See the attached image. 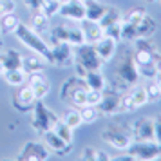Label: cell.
<instances>
[{
    "instance_id": "8",
    "label": "cell",
    "mask_w": 161,
    "mask_h": 161,
    "mask_svg": "<svg viewBox=\"0 0 161 161\" xmlns=\"http://www.w3.org/2000/svg\"><path fill=\"white\" fill-rule=\"evenodd\" d=\"M27 85H31V89L35 91L36 100H44L45 96L49 94V91H51V83L47 80V76L44 74V71L27 74Z\"/></svg>"
},
{
    "instance_id": "31",
    "label": "cell",
    "mask_w": 161,
    "mask_h": 161,
    "mask_svg": "<svg viewBox=\"0 0 161 161\" xmlns=\"http://www.w3.org/2000/svg\"><path fill=\"white\" fill-rule=\"evenodd\" d=\"M16 9V2L15 0H0V18L6 15H11L15 13Z\"/></svg>"
},
{
    "instance_id": "15",
    "label": "cell",
    "mask_w": 161,
    "mask_h": 161,
    "mask_svg": "<svg viewBox=\"0 0 161 161\" xmlns=\"http://www.w3.org/2000/svg\"><path fill=\"white\" fill-rule=\"evenodd\" d=\"M44 64H47L40 54L36 53H31L27 56H22V69L25 74H33V73H38L44 69Z\"/></svg>"
},
{
    "instance_id": "21",
    "label": "cell",
    "mask_w": 161,
    "mask_h": 161,
    "mask_svg": "<svg viewBox=\"0 0 161 161\" xmlns=\"http://www.w3.org/2000/svg\"><path fill=\"white\" fill-rule=\"evenodd\" d=\"M49 16H45L42 11H33L31 16V27L36 31V33H47L49 31Z\"/></svg>"
},
{
    "instance_id": "36",
    "label": "cell",
    "mask_w": 161,
    "mask_h": 161,
    "mask_svg": "<svg viewBox=\"0 0 161 161\" xmlns=\"http://www.w3.org/2000/svg\"><path fill=\"white\" fill-rule=\"evenodd\" d=\"M4 73H6V67H4V64H2V62H0V76H2Z\"/></svg>"
},
{
    "instance_id": "11",
    "label": "cell",
    "mask_w": 161,
    "mask_h": 161,
    "mask_svg": "<svg viewBox=\"0 0 161 161\" xmlns=\"http://www.w3.org/2000/svg\"><path fill=\"white\" fill-rule=\"evenodd\" d=\"M80 29H81V33H83L85 44H89V45H94L96 42L103 36V27L100 25V22H92V20L83 18L80 22Z\"/></svg>"
},
{
    "instance_id": "13",
    "label": "cell",
    "mask_w": 161,
    "mask_h": 161,
    "mask_svg": "<svg viewBox=\"0 0 161 161\" xmlns=\"http://www.w3.org/2000/svg\"><path fill=\"white\" fill-rule=\"evenodd\" d=\"M42 141H44V145L49 150H53V152H65V150H69V147H71V143L64 141L53 129L42 132Z\"/></svg>"
},
{
    "instance_id": "35",
    "label": "cell",
    "mask_w": 161,
    "mask_h": 161,
    "mask_svg": "<svg viewBox=\"0 0 161 161\" xmlns=\"http://www.w3.org/2000/svg\"><path fill=\"white\" fill-rule=\"evenodd\" d=\"M154 83L158 85V89L161 91V73H158L156 76H154Z\"/></svg>"
},
{
    "instance_id": "30",
    "label": "cell",
    "mask_w": 161,
    "mask_h": 161,
    "mask_svg": "<svg viewBox=\"0 0 161 161\" xmlns=\"http://www.w3.org/2000/svg\"><path fill=\"white\" fill-rule=\"evenodd\" d=\"M102 100H103V91H100V89H87V105L98 107Z\"/></svg>"
},
{
    "instance_id": "24",
    "label": "cell",
    "mask_w": 161,
    "mask_h": 161,
    "mask_svg": "<svg viewBox=\"0 0 161 161\" xmlns=\"http://www.w3.org/2000/svg\"><path fill=\"white\" fill-rule=\"evenodd\" d=\"M69 103L76 107V109H81L83 105H87V87H76L71 94V100Z\"/></svg>"
},
{
    "instance_id": "22",
    "label": "cell",
    "mask_w": 161,
    "mask_h": 161,
    "mask_svg": "<svg viewBox=\"0 0 161 161\" xmlns=\"http://www.w3.org/2000/svg\"><path fill=\"white\" fill-rule=\"evenodd\" d=\"M129 98H130V102L134 103L136 109H138V107H143L145 103H148L147 87H143V85H134V87L130 89V92H129Z\"/></svg>"
},
{
    "instance_id": "27",
    "label": "cell",
    "mask_w": 161,
    "mask_h": 161,
    "mask_svg": "<svg viewBox=\"0 0 161 161\" xmlns=\"http://www.w3.org/2000/svg\"><path fill=\"white\" fill-rule=\"evenodd\" d=\"M60 6H62V4H60L58 0H42L38 11H42L45 16L53 18L54 15H58V13H60Z\"/></svg>"
},
{
    "instance_id": "7",
    "label": "cell",
    "mask_w": 161,
    "mask_h": 161,
    "mask_svg": "<svg viewBox=\"0 0 161 161\" xmlns=\"http://www.w3.org/2000/svg\"><path fill=\"white\" fill-rule=\"evenodd\" d=\"M161 154V145L156 141H138L132 148V159H156Z\"/></svg>"
},
{
    "instance_id": "17",
    "label": "cell",
    "mask_w": 161,
    "mask_h": 161,
    "mask_svg": "<svg viewBox=\"0 0 161 161\" xmlns=\"http://www.w3.org/2000/svg\"><path fill=\"white\" fill-rule=\"evenodd\" d=\"M2 78L11 87H20V85H24L27 81V74L24 73L22 67H18V69H6V73L2 74Z\"/></svg>"
},
{
    "instance_id": "25",
    "label": "cell",
    "mask_w": 161,
    "mask_h": 161,
    "mask_svg": "<svg viewBox=\"0 0 161 161\" xmlns=\"http://www.w3.org/2000/svg\"><path fill=\"white\" fill-rule=\"evenodd\" d=\"M51 129L56 132L60 138L64 139V141H67V143H71V141H73V129H71L67 123H64L62 119H56Z\"/></svg>"
},
{
    "instance_id": "33",
    "label": "cell",
    "mask_w": 161,
    "mask_h": 161,
    "mask_svg": "<svg viewBox=\"0 0 161 161\" xmlns=\"http://www.w3.org/2000/svg\"><path fill=\"white\" fill-rule=\"evenodd\" d=\"M94 158H96V148H92V147H87L81 154V159H94Z\"/></svg>"
},
{
    "instance_id": "5",
    "label": "cell",
    "mask_w": 161,
    "mask_h": 161,
    "mask_svg": "<svg viewBox=\"0 0 161 161\" xmlns=\"http://www.w3.org/2000/svg\"><path fill=\"white\" fill-rule=\"evenodd\" d=\"M49 158V148L44 143L38 141H29L25 143L24 148L18 154V159H31V161H44Z\"/></svg>"
},
{
    "instance_id": "4",
    "label": "cell",
    "mask_w": 161,
    "mask_h": 161,
    "mask_svg": "<svg viewBox=\"0 0 161 161\" xmlns=\"http://www.w3.org/2000/svg\"><path fill=\"white\" fill-rule=\"evenodd\" d=\"M102 139L103 141H107L110 147H114L118 150H129L132 145V138L129 134H125V132L118 130L114 127H110L107 129L105 132H102Z\"/></svg>"
},
{
    "instance_id": "39",
    "label": "cell",
    "mask_w": 161,
    "mask_h": 161,
    "mask_svg": "<svg viewBox=\"0 0 161 161\" xmlns=\"http://www.w3.org/2000/svg\"><path fill=\"white\" fill-rule=\"evenodd\" d=\"M159 2H161V0H159Z\"/></svg>"
},
{
    "instance_id": "16",
    "label": "cell",
    "mask_w": 161,
    "mask_h": 161,
    "mask_svg": "<svg viewBox=\"0 0 161 161\" xmlns=\"http://www.w3.org/2000/svg\"><path fill=\"white\" fill-rule=\"evenodd\" d=\"M0 62L6 69H18L22 67V54L15 49H4L0 51Z\"/></svg>"
},
{
    "instance_id": "34",
    "label": "cell",
    "mask_w": 161,
    "mask_h": 161,
    "mask_svg": "<svg viewBox=\"0 0 161 161\" xmlns=\"http://www.w3.org/2000/svg\"><path fill=\"white\" fill-rule=\"evenodd\" d=\"M40 2H42V0H24L25 8H29L31 11H38V9H40Z\"/></svg>"
},
{
    "instance_id": "10",
    "label": "cell",
    "mask_w": 161,
    "mask_h": 161,
    "mask_svg": "<svg viewBox=\"0 0 161 161\" xmlns=\"http://www.w3.org/2000/svg\"><path fill=\"white\" fill-rule=\"evenodd\" d=\"M94 51L96 54L100 56V60L102 62H110L112 60V56L116 54V47H118V42L114 40V38L107 36V35H103L98 42H96L94 45Z\"/></svg>"
},
{
    "instance_id": "37",
    "label": "cell",
    "mask_w": 161,
    "mask_h": 161,
    "mask_svg": "<svg viewBox=\"0 0 161 161\" xmlns=\"http://www.w3.org/2000/svg\"><path fill=\"white\" fill-rule=\"evenodd\" d=\"M60 4H65V2H71V0H58Z\"/></svg>"
},
{
    "instance_id": "9",
    "label": "cell",
    "mask_w": 161,
    "mask_h": 161,
    "mask_svg": "<svg viewBox=\"0 0 161 161\" xmlns=\"http://www.w3.org/2000/svg\"><path fill=\"white\" fill-rule=\"evenodd\" d=\"M51 51H53V64L69 65V64L74 62L73 45H69L67 42H54V44H51Z\"/></svg>"
},
{
    "instance_id": "28",
    "label": "cell",
    "mask_w": 161,
    "mask_h": 161,
    "mask_svg": "<svg viewBox=\"0 0 161 161\" xmlns=\"http://www.w3.org/2000/svg\"><path fill=\"white\" fill-rule=\"evenodd\" d=\"M80 114L83 123H94L100 118V110H98V107H92V105H83L80 109Z\"/></svg>"
},
{
    "instance_id": "14",
    "label": "cell",
    "mask_w": 161,
    "mask_h": 161,
    "mask_svg": "<svg viewBox=\"0 0 161 161\" xmlns=\"http://www.w3.org/2000/svg\"><path fill=\"white\" fill-rule=\"evenodd\" d=\"M134 136L138 138V141H154V121L139 119L134 125Z\"/></svg>"
},
{
    "instance_id": "38",
    "label": "cell",
    "mask_w": 161,
    "mask_h": 161,
    "mask_svg": "<svg viewBox=\"0 0 161 161\" xmlns=\"http://www.w3.org/2000/svg\"><path fill=\"white\" fill-rule=\"evenodd\" d=\"M83 2H87V0H83Z\"/></svg>"
},
{
    "instance_id": "23",
    "label": "cell",
    "mask_w": 161,
    "mask_h": 161,
    "mask_svg": "<svg viewBox=\"0 0 161 161\" xmlns=\"http://www.w3.org/2000/svg\"><path fill=\"white\" fill-rule=\"evenodd\" d=\"M147 16V11L141 8H136V9H130L127 15L121 18V22L123 24H129V25H134V27H138L139 24L143 22V18Z\"/></svg>"
},
{
    "instance_id": "6",
    "label": "cell",
    "mask_w": 161,
    "mask_h": 161,
    "mask_svg": "<svg viewBox=\"0 0 161 161\" xmlns=\"http://www.w3.org/2000/svg\"><path fill=\"white\" fill-rule=\"evenodd\" d=\"M64 18L71 22H81L85 18V2L83 0H71L60 6V13Z\"/></svg>"
},
{
    "instance_id": "19",
    "label": "cell",
    "mask_w": 161,
    "mask_h": 161,
    "mask_svg": "<svg viewBox=\"0 0 161 161\" xmlns=\"http://www.w3.org/2000/svg\"><path fill=\"white\" fill-rule=\"evenodd\" d=\"M98 110H100V114L112 116V114L119 112V100L114 98V96H105L103 94V100L100 102V105H98Z\"/></svg>"
},
{
    "instance_id": "26",
    "label": "cell",
    "mask_w": 161,
    "mask_h": 161,
    "mask_svg": "<svg viewBox=\"0 0 161 161\" xmlns=\"http://www.w3.org/2000/svg\"><path fill=\"white\" fill-rule=\"evenodd\" d=\"M62 121H64V123H67L69 127H71V129H73V130H74V129H78V127L83 123V121H81L80 109H69L65 114H64Z\"/></svg>"
},
{
    "instance_id": "12",
    "label": "cell",
    "mask_w": 161,
    "mask_h": 161,
    "mask_svg": "<svg viewBox=\"0 0 161 161\" xmlns=\"http://www.w3.org/2000/svg\"><path fill=\"white\" fill-rule=\"evenodd\" d=\"M36 103V96H35V91L31 89V85H20V91H18V96H16V100L13 102L18 110H29L33 109V105Z\"/></svg>"
},
{
    "instance_id": "2",
    "label": "cell",
    "mask_w": 161,
    "mask_h": 161,
    "mask_svg": "<svg viewBox=\"0 0 161 161\" xmlns=\"http://www.w3.org/2000/svg\"><path fill=\"white\" fill-rule=\"evenodd\" d=\"M74 64H76V69H78V76L83 78V74L87 71H100L103 62L96 54L92 45L83 44L78 47V53L74 54Z\"/></svg>"
},
{
    "instance_id": "20",
    "label": "cell",
    "mask_w": 161,
    "mask_h": 161,
    "mask_svg": "<svg viewBox=\"0 0 161 161\" xmlns=\"http://www.w3.org/2000/svg\"><path fill=\"white\" fill-rule=\"evenodd\" d=\"M81 80L87 83V89H100V91L105 89V78L100 71H87Z\"/></svg>"
},
{
    "instance_id": "29",
    "label": "cell",
    "mask_w": 161,
    "mask_h": 161,
    "mask_svg": "<svg viewBox=\"0 0 161 161\" xmlns=\"http://www.w3.org/2000/svg\"><path fill=\"white\" fill-rule=\"evenodd\" d=\"M20 24V20H18V16L15 15V13H11V15H6L0 18V27H2V31L4 33H13V31L16 29V25Z\"/></svg>"
},
{
    "instance_id": "1",
    "label": "cell",
    "mask_w": 161,
    "mask_h": 161,
    "mask_svg": "<svg viewBox=\"0 0 161 161\" xmlns=\"http://www.w3.org/2000/svg\"><path fill=\"white\" fill-rule=\"evenodd\" d=\"M13 35L18 42H22V45H25L31 53H36L40 54L42 58L47 62V64H53V51H51V45L49 42H45L44 36L36 33V31L29 27V25H25V24H18L16 25V29L13 31Z\"/></svg>"
},
{
    "instance_id": "18",
    "label": "cell",
    "mask_w": 161,
    "mask_h": 161,
    "mask_svg": "<svg viewBox=\"0 0 161 161\" xmlns=\"http://www.w3.org/2000/svg\"><path fill=\"white\" fill-rule=\"evenodd\" d=\"M107 8L102 6L98 0H87L85 2V18L87 20H92V22H100L102 16L105 15Z\"/></svg>"
},
{
    "instance_id": "3",
    "label": "cell",
    "mask_w": 161,
    "mask_h": 161,
    "mask_svg": "<svg viewBox=\"0 0 161 161\" xmlns=\"http://www.w3.org/2000/svg\"><path fill=\"white\" fill-rule=\"evenodd\" d=\"M33 107H35V109H33V114H31V125H33L40 134L44 130H49L58 118L54 116V112H53L51 109H47L44 103H42V100H36V103H35Z\"/></svg>"
},
{
    "instance_id": "32",
    "label": "cell",
    "mask_w": 161,
    "mask_h": 161,
    "mask_svg": "<svg viewBox=\"0 0 161 161\" xmlns=\"http://www.w3.org/2000/svg\"><path fill=\"white\" fill-rule=\"evenodd\" d=\"M147 96H148V102H159L161 91L158 89V85H156V83H152L150 87H147Z\"/></svg>"
}]
</instances>
